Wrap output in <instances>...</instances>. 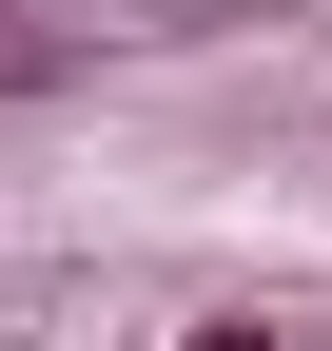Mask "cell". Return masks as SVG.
<instances>
[{"mask_svg": "<svg viewBox=\"0 0 332 351\" xmlns=\"http://www.w3.org/2000/svg\"><path fill=\"white\" fill-rule=\"evenodd\" d=\"M195 351H294V332H274V313H195Z\"/></svg>", "mask_w": 332, "mask_h": 351, "instance_id": "obj_1", "label": "cell"}]
</instances>
